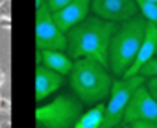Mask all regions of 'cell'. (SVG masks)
Here are the masks:
<instances>
[{
    "label": "cell",
    "instance_id": "obj_1",
    "mask_svg": "<svg viewBox=\"0 0 157 128\" xmlns=\"http://www.w3.org/2000/svg\"><path fill=\"white\" fill-rule=\"evenodd\" d=\"M118 22L105 21L98 15H87L76 26H72L67 35V52L72 59L89 58L107 67L109 41Z\"/></svg>",
    "mask_w": 157,
    "mask_h": 128
},
{
    "label": "cell",
    "instance_id": "obj_2",
    "mask_svg": "<svg viewBox=\"0 0 157 128\" xmlns=\"http://www.w3.org/2000/svg\"><path fill=\"white\" fill-rule=\"evenodd\" d=\"M68 84L76 93V97L83 104L93 106L107 98L113 78L107 73V67L102 63L89 58H78L72 61V69L68 73Z\"/></svg>",
    "mask_w": 157,
    "mask_h": 128
},
{
    "label": "cell",
    "instance_id": "obj_3",
    "mask_svg": "<svg viewBox=\"0 0 157 128\" xmlns=\"http://www.w3.org/2000/svg\"><path fill=\"white\" fill-rule=\"evenodd\" d=\"M146 24L148 21L142 15H135L117 24L109 41V52H107V67L117 78L124 76V73L131 65V61L135 59V54L146 32Z\"/></svg>",
    "mask_w": 157,
    "mask_h": 128
},
{
    "label": "cell",
    "instance_id": "obj_4",
    "mask_svg": "<svg viewBox=\"0 0 157 128\" xmlns=\"http://www.w3.org/2000/svg\"><path fill=\"white\" fill-rule=\"evenodd\" d=\"M83 111V102L72 95H59L54 100L37 106L35 124L39 128H70Z\"/></svg>",
    "mask_w": 157,
    "mask_h": 128
},
{
    "label": "cell",
    "instance_id": "obj_5",
    "mask_svg": "<svg viewBox=\"0 0 157 128\" xmlns=\"http://www.w3.org/2000/svg\"><path fill=\"white\" fill-rule=\"evenodd\" d=\"M144 76L133 74V76H118L111 84V91L107 95V104H105V115H104V126L102 128H117L122 126V117L126 111V106L133 95V91L144 84Z\"/></svg>",
    "mask_w": 157,
    "mask_h": 128
},
{
    "label": "cell",
    "instance_id": "obj_6",
    "mask_svg": "<svg viewBox=\"0 0 157 128\" xmlns=\"http://www.w3.org/2000/svg\"><path fill=\"white\" fill-rule=\"evenodd\" d=\"M133 121H146L157 128V98L148 91V87L144 84H140L133 91V95L126 106L124 117H122V126H126Z\"/></svg>",
    "mask_w": 157,
    "mask_h": 128
},
{
    "label": "cell",
    "instance_id": "obj_7",
    "mask_svg": "<svg viewBox=\"0 0 157 128\" xmlns=\"http://www.w3.org/2000/svg\"><path fill=\"white\" fill-rule=\"evenodd\" d=\"M35 46L67 50V35L57 28L52 13L44 6L35 10Z\"/></svg>",
    "mask_w": 157,
    "mask_h": 128
},
{
    "label": "cell",
    "instance_id": "obj_8",
    "mask_svg": "<svg viewBox=\"0 0 157 128\" xmlns=\"http://www.w3.org/2000/svg\"><path fill=\"white\" fill-rule=\"evenodd\" d=\"M91 11L113 22H122L139 15L135 0H91Z\"/></svg>",
    "mask_w": 157,
    "mask_h": 128
},
{
    "label": "cell",
    "instance_id": "obj_9",
    "mask_svg": "<svg viewBox=\"0 0 157 128\" xmlns=\"http://www.w3.org/2000/svg\"><path fill=\"white\" fill-rule=\"evenodd\" d=\"M89 13H91V0H70L67 6L52 13V19L57 24V28L63 34H67L72 26L83 21Z\"/></svg>",
    "mask_w": 157,
    "mask_h": 128
},
{
    "label": "cell",
    "instance_id": "obj_10",
    "mask_svg": "<svg viewBox=\"0 0 157 128\" xmlns=\"http://www.w3.org/2000/svg\"><path fill=\"white\" fill-rule=\"evenodd\" d=\"M157 52V24H151L148 22L146 24V32H144V37L140 41V46L135 54V59L131 61V65L128 67V71L124 73V76H133V74H139V69L144 65L148 59H151Z\"/></svg>",
    "mask_w": 157,
    "mask_h": 128
},
{
    "label": "cell",
    "instance_id": "obj_11",
    "mask_svg": "<svg viewBox=\"0 0 157 128\" xmlns=\"http://www.w3.org/2000/svg\"><path fill=\"white\" fill-rule=\"evenodd\" d=\"M63 86V74L48 69L43 63L35 65V100L43 102L50 95H54Z\"/></svg>",
    "mask_w": 157,
    "mask_h": 128
},
{
    "label": "cell",
    "instance_id": "obj_12",
    "mask_svg": "<svg viewBox=\"0 0 157 128\" xmlns=\"http://www.w3.org/2000/svg\"><path fill=\"white\" fill-rule=\"evenodd\" d=\"M37 56H39V63L46 65L48 69L67 76L72 69V58L68 54H65V50H56V48H37Z\"/></svg>",
    "mask_w": 157,
    "mask_h": 128
},
{
    "label": "cell",
    "instance_id": "obj_13",
    "mask_svg": "<svg viewBox=\"0 0 157 128\" xmlns=\"http://www.w3.org/2000/svg\"><path fill=\"white\" fill-rule=\"evenodd\" d=\"M104 115H105V104L96 102L89 111H82V115L76 119L74 128H102L104 126Z\"/></svg>",
    "mask_w": 157,
    "mask_h": 128
},
{
    "label": "cell",
    "instance_id": "obj_14",
    "mask_svg": "<svg viewBox=\"0 0 157 128\" xmlns=\"http://www.w3.org/2000/svg\"><path fill=\"white\" fill-rule=\"evenodd\" d=\"M139 8V13L151 24H157V4L150 2V0H135Z\"/></svg>",
    "mask_w": 157,
    "mask_h": 128
},
{
    "label": "cell",
    "instance_id": "obj_15",
    "mask_svg": "<svg viewBox=\"0 0 157 128\" xmlns=\"http://www.w3.org/2000/svg\"><path fill=\"white\" fill-rule=\"evenodd\" d=\"M139 74L144 76V78H151V76H157V56H153L151 59H148L144 65L139 69Z\"/></svg>",
    "mask_w": 157,
    "mask_h": 128
},
{
    "label": "cell",
    "instance_id": "obj_16",
    "mask_svg": "<svg viewBox=\"0 0 157 128\" xmlns=\"http://www.w3.org/2000/svg\"><path fill=\"white\" fill-rule=\"evenodd\" d=\"M68 2H70V0H46V2H44V8H46L50 13H54V11L61 10L63 6H67Z\"/></svg>",
    "mask_w": 157,
    "mask_h": 128
},
{
    "label": "cell",
    "instance_id": "obj_17",
    "mask_svg": "<svg viewBox=\"0 0 157 128\" xmlns=\"http://www.w3.org/2000/svg\"><path fill=\"white\" fill-rule=\"evenodd\" d=\"M144 86L148 87V91L157 98V76H151L150 80H144Z\"/></svg>",
    "mask_w": 157,
    "mask_h": 128
},
{
    "label": "cell",
    "instance_id": "obj_18",
    "mask_svg": "<svg viewBox=\"0 0 157 128\" xmlns=\"http://www.w3.org/2000/svg\"><path fill=\"white\" fill-rule=\"evenodd\" d=\"M44 2H46V0H35V10H37V8H43Z\"/></svg>",
    "mask_w": 157,
    "mask_h": 128
},
{
    "label": "cell",
    "instance_id": "obj_19",
    "mask_svg": "<svg viewBox=\"0 0 157 128\" xmlns=\"http://www.w3.org/2000/svg\"><path fill=\"white\" fill-rule=\"evenodd\" d=\"M150 2H153V4H157V0H150Z\"/></svg>",
    "mask_w": 157,
    "mask_h": 128
},
{
    "label": "cell",
    "instance_id": "obj_20",
    "mask_svg": "<svg viewBox=\"0 0 157 128\" xmlns=\"http://www.w3.org/2000/svg\"><path fill=\"white\" fill-rule=\"evenodd\" d=\"M155 56H157V52H155Z\"/></svg>",
    "mask_w": 157,
    "mask_h": 128
}]
</instances>
